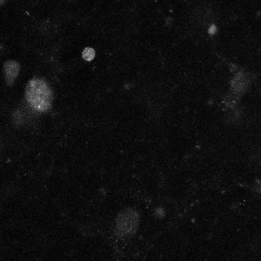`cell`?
Wrapping results in <instances>:
<instances>
[{
	"instance_id": "277c9868",
	"label": "cell",
	"mask_w": 261,
	"mask_h": 261,
	"mask_svg": "<svg viewBox=\"0 0 261 261\" xmlns=\"http://www.w3.org/2000/svg\"><path fill=\"white\" fill-rule=\"evenodd\" d=\"M82 55L84 60L90 61L94 59L95 53L93 48L88 47L83 50Z\"/></svg>"
},
{
	"instance_id": "7a4b0ae2",
	"label": "cell",
	"mask_w": 261,
	"mask_h": 261,
	"mask_svg": "<svg viewBox=\"0 0 261 261\" xmlns=\"http://www.w3.org/2000/svg\"><path fill=\"white\" fill-rule=\"evenodd\" d=\"M19 69V65L16 61L9 60L4 63V74L6 82L9 85L13 84L18 75Z\"/></svg>"
},
{
	"instance_id": "6da1fadb",
	"label": "cell",
	"mask_w": 261,
	"mask_h": 261,
	"mask_svg": "<svg viewBox=\"0 0 261 261\" xmlns=\"http://www.w3.org/2000/svg\"><path fill=\"white\" fill-rule=\"evenodd\" d=\"M25 96L31 107L37 112H45L51 107L53 91L42 79L34 77L30 80L26 86Z\"/></svg>"
},
{
	"instance_id": "3957f363",
	"label": "cell",
	"mask_w": 261,
	"mask_h": 261,
	"mask_svg": "<svg viewBox=\"0 0 261 261\" xmlns=\"http://www.w3.org/2000/svg\"><path fill=\"white\" fill-rule=\"evenodd\" d=\"M249 79L242 72L238 73L232 79L231 87L236 93H239L245 90L248 84Z\"/></svg>"
}]
</instances>
